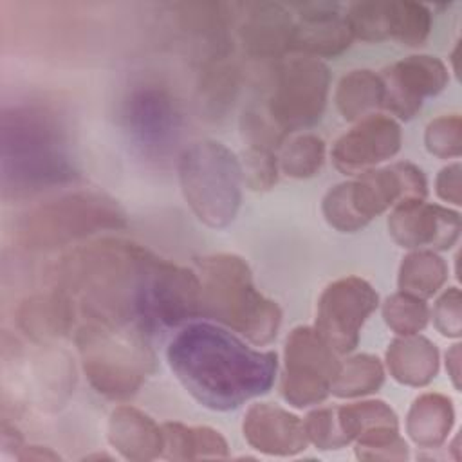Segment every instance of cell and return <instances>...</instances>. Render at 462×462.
<instances>
[{
    "label": "cell",
    "mask_w": 462,
    "mask_h": 462,
    "mask_svg": "<svg viewBox=\"0 0 462 462\" xmlns=\"http://www.w3.org/2000/svg\"><path fill=\"white\" fill-rule=\"evenodd\" d=\"M166 356L188 393L217 411L235 410L269 392L278 368L274 352L254 350L211 323L184 327L171 339Z\"/></svg>",
    "instance_id": "cell-1"
},
{
    "label": "cell",
    "mask_w": 462,
    "mask_h": 462,
    "mask_svg": "<svg viewBox=\"0 0 462 462\" xmlns=\"http://www.w3.org/2000/svg\"><path fill=\"white\" fill-rule=\"evenodd\" d=\"M153 262L155 256L134 242L101 238L63 256L60 289L88 321L134 325L137 318L144 321Z\"/></svg>",
    "instance_id": "cell-2"
},
{
    "label": "cell",
    "mask_w": 462,
    "mask_h": 462,
    "mask_svg": "<svg viewBox=\"0 0 462 462\" xmlns=\"http://www.w3.org/2000/svg\"><path fill=\"white\" fill-rule=\"evenodd\" d=\"M76 177L63 126L38 105L14 106L2 116L4 195L25 197Z\"/></svg>",
    "instance_id": "cell-3"
},
{
    "label": "cell",
    "mask_w": 462,
    "mask_h": 462,
    "mask_svg": "<svg viewBox=\"0 0 462 462\" xmlns=\"http://www.w3.org/2000/svg\"><path fill=\"white\" fill-rule=\"evenodd\" d=\"M202 285V314L242 334L253 345L276 337L282 310L253 283L244 258L229 253L204 256L197 262Z\"/></svg>",
    "instance_id": "cell-4"
},
{
    "label": "cell",
    "mask_w": 462,
    "mask_h": 462,
    "mask_svg": "<svg viewBox=\"0 0 462 462\" xmlns=\"http://www.w3.org/2000/svg\"><path fill=\"white\" fill-rule=\"evenodd\" d=\"M132 325H105L88 321L76 343L88 383L105 397L134 395L153 370V354Z\"/></svg>",
    "instance_id": "cell-5"
},
{
    "label": "cell",
    "mask_w": 462,
    "mask_h": 462,
    "mask_svg": "<svg viewBox=\"0 0 462 462\" xmlns=\"http://www.w3.org/2000/svg\"><path fill=\"white\" fill-rule=\"evenodd\" d=\"M426 188V179L417 166L395 162L366 170L356 179L334 186L323 197L321 211L332 227L354 233L401 200L424 199Z\"/></svg>",
    "instance_id": "cell-6"
},
{
    "label": "cell",
    "mask_w": 462,
    "mask_h": 462,
    "mask_svg": "<svg viewBox=\"0 0 462 462\" xmlns=\"http://www.w3.org/2000/svg\"><path fill=\"white\" fill-rule=\"evenodd\" d=\"M182 195L200 222L209 227L227 226L242 199V164L217 141H199L179 159Z\"/></svg>",
    "instance_id": "cell-7"
},
{
    "label": "cell",
    "mask_w": 462,
    "mask_h": 462,
    "mask_svg": "<svg viewBox=\"0 0 462 462\" xmlns=\"http://www.w3.org/2000/svg\"><path fill=\"white\" fill-rule=\"evenodd\" d=\"M125 226V213L114 199L97 191H72L29 211L20 224L18 240L29 249H54Z\"/></svg>",
    "instance_id": "cell-8"
},
{
    "label": "cell",
    "mask_w": 462,
    "mask_h": 462,
    "mask_svg": "<svg viewBox=\"0 0 462 462\" xmlns=\"http://www.w3.org/2000/svg\"><path fill=\"white\" fill-rule=\"evenodd\" d=\"M328 83V69L318 58L282 61L265 110L283 132L314 125L325 110Z\"/></svg>",
    "instance_id": "cell-9"
},
{
    "label": "cell",
    "mask_w": 462,
    "mask_h": 462,
    "mask_svg": "<svg viewBox=\"0 0 462 462\" xmlns=\"http://www.w3.org/2000/svg\"><path fill=\"white\" fill-rule=\"evenodd\" d=\"M341 363L336 352L312 327H296L285 341L282 395L296 406L305 408L325 401Z\"/></svg>",
    "instance_id": "cell-10"
},
{
    "label": "cell",
    "mask_w": 462,
    "mask_h": 462,
    "mask_svg": "<svg viewBox=\"0 0 462 462\" xmlns=\"http://www.w3.org/2000/svg\"><path fill=\"white\" fill-rule=\"evenodd\" d=\"M377 303L379 296L366 280L339 278L321 292L314 328L336 354H346L357 346L361 327Z\"/></svg>",
    "instance_id": "cell-11"
},
{
    "label": "cell",
    "mask_w": 462,
    "mask_h": 462,
    "mask_svg": "<svg viewBox=\"0 0 462 462\" xmlns=\"http://www.w3.org/2000/svg\"><path fill=\"white\" fill-rule=\"evenodd\" d=\"M345 439L357 440L356 455L363 460H404L408 446L399 437L395 411L379 399L336 408Z\"/></svg>",
    "instance_id": "cell-12"
},
{
    "label": "cell",
    "mask_w": 462,
    "mask_h": 462,
    "mask_svg": "<svg viewBox=\"0 0 462 462\" xmlns=\"http://www.w3.org/2000/svg\"><path fill=\"white\" fill-rule=\"evenodd\" d=\"M123 119L132 139L148 153H164L179 135L180 112L159 85H141L125 101Z\"/></svg>",
    "instance_id": "cell-13"
},
{
    "label": "cell",
    "mask_w": 462,
    "mask_h": 462,
    "mask_svg": "<svg viewBox=\"0 0 462 462\" xmlns=\"http://www.w3.org/2000/svg\"><path fill=\"white\" fill-rule=\"evenodd\" d=\"M202 312V285L195 271L155 258L144 301V321L177 327Z\"/></svg>",
    "instance_id": "cell-14"
},
{
    "label": "cell",
    "mask_w": 462,
    "mask_h": 462,
    "mask_svg": "<svg viewBox=\"0 0 462 462\" xmlns=\"http://www.w3.org/2000/svg\"><path fill=\"white\" fill-rule=\"evenodd\" d=\"M383 106L399 119H411L422 106V99L439 94L449 79L442 60L430 54L408 56L384 70Z\"/></svg>",
    "instance_id": "cell-15"
},
{
    "label": "cell",
    "mask_w": 462,
    "mask_h": 462,
    "mask_svg": "<svg viewBox=\"0 0 462 462\" xmlns=\"http://www.w3.org/2000/svg\"><path fill=\"white\" fill-rule=\"evenodd\" d=\"M388 231L408 249H449L460 235V215L424 199H408L395 204L388 217Z\"/></svg>",
    "instance_id": "cell-16"
},
{
    "label": "cell",
    "mask_w": 462,
    "mask_h": 462,
    "mask_svg": "<svg viewBox=\"0 0 462 462\" xmlns=\"http://www.w3.org/2000/svg\"><path fill=\"white\" fill-rule=\"evenodd\" d=\"M401 126L388 116L372 114L343 134L332 146V161L343 173H363L393 157L401 148Z\"/></svg>",
    "instance_id": "cell-17"
},
{
    "label": "cell",
    "mask_w": 462,
    "mask_h": 462,
    "mask_svg": "<svg viewBox=\"0 0 462 462\" xmlns=\"http://www.w3.org/2000/svg\"><path fill=\"white\" fill-rule=\"evenodd\" d=\"M296 9L298 20H294V31L291 40V51L303 56L321 58L337 56L350 47L352 31L339 5L330 2H303L289 5Z\"/></svg>",
    "instance_id": "cell-18"
},
{
    "label": "cell",
    "mask_w": 462,
    "mask_h": 462,
    "mask_svg": "<svg viewBox=\"0 0 462 462\" xmlns=\"http://www.w3.org/2000/svg\"><path fill=\"white\" fill-rule=\"evenodd\" d=\"M242 22L238 38L247 54L273 58L291 51L294 18L291 7L278 2L236 4Z\"/></svg>",
    "instance_id": "cell-19"
},
{
    "label": "cell",
    "mask_w": 462,
    "mask_h": 462,
    "mask_svg": "<svg viewBox=\"0 0 462 462\" xmlns=\"http://www.w3.org/2000/svg\"><path fill=\"white\" fill-rule=\"evenodd\" d=\"M242 431L247 444L265 455L291 457L309 442L303 420L271 402L253 404L245 411Z\"/></svg>",
    "instance_id": "cell-20"
},
{
    "label": "cell",
    "mask_w": 462,
    "mask_h": 462,
    "mask_svg": "<svg viewBox=\"0 0 462 462\" xmlns=\"http://www.w3.org/2000/svg\"><path fill=\"white\" fill-rule=\"evenodd\" d=\"M110 444L128 460H153L162 455L164 437L153 419L132 406H117L108 420Z\"/></svg>",
    "instance_id": "cell-21"
},
{
    "label": "cell",
    "mask_w": 462,
    "mask_h": 462,
    "mask_svg": "<svg viewBox=\"0 0 462 462\" xmlns=\"http://www.w3.org/2000/svg\"><path fill=\"white\" fill-rule=\"evenodd\" d=\"M74 318V303L61 289L36 294L22 301L18 327L34 341H49L65 336Z\"/></svg>",
    "instance_id": "cell-22"
},
{
    "label": "cell",
    "mask_w": 462,
    "mask_h": 462,
    "mask_svg": "<svg viewBox=\"0 0 462 462\" xmlns=\"http://www.w3.org/2000/svg\"><path fill=\"white\" fill-rule=\"evenodd\" d=\"M386 365L397 383L426 386L437 375L439 350L422 336H399L386 350Z\"/></svg>",
    "instance_id": "cell-23"
},
{
    "label": "cell",
    "mask_w": 462,
    "mask_h": 462,
    "mask_svg": "<svg viewBox=\"0 0 462 462\" xmlns=\"http://www.w3.org/2000/svg\"><path fill=\"white\" fill-rule=\"evenodd\" d=\"M455 411L451 399L442 393H422L410 406L406 417V431L420 448L440 446L451 426Z\"/></svg>",
    "instance_id": "cell-24"
},
{
    "label": "cell",
    "mask_w": 462,
    "mask_h": 462,
    "mask_svg": "<svg viewBox=\"0 0 462 462\" xmlns=\"http://www.w3.org/2000/svg\"><path fill=\"white\" fill-rule=\"evenodd\" d=\"M162 455L170 460L227 457L226 439L217 430L208 426H184L180 422H166L162 426Z\"/></svg>",
    "instance_id": "cell-25"
},
{
    "label": "cell",
    "mask_w": 462,
    "mask_h": 462,
    "mask_svg": "<svg viewBox=\"0 0 462 462\" xmlns=\"http://www.w3.org/2000/svg\"><path fill=\"white\" fill-rule=\"evenodd\" d=\"M384 99L383 78L368 69H356L345 74L336 88V105L346 121L372 116Z\"/></svg>",
    "instance_id": "cell-26"
},
{
    "label": "cell",
    "mask_w": 462,
    "mask_h": 462,
    "mask_svg": "<svg viewBox=\"0 0 462 462\" xmlns=\"http://www.w3.org/2000/svg\"><path fill=\"white\" fill-rule=\"evenodd\" d=\"M448 278L446 262L433 251H413L399 267V289L417 298L433 296Z\"/></svg>",
    "instance_id": "cell-27"
},
{
    "label": "cell",
    "mask_w": 462,
    "mask_h": 462,
    "mask_svg": "<svg viewBox=\"0 0 462 462\" xmlns=\"http://www.w3.org/2000/svg\"><path fill=\"white\" fill-rule=\"evenodd\" d=\"M386 36L404 45H420L431 31V13L424 4L408 0H386Z\"/></svg>",
    "instance_id": "cell-28"
},
{
    "label": "cell",
    "mask_w": 462,
    "mask_h": 462,
    "mask_svg": "<svg viewBox=\"0 0 462 462\" xmlns=\"http://www.w3.org/2000/svg\"><path fill=\"white\" fill-rule=\"evenodd\" d=\"M383 381L384 370L381 361L370 354H357L339 366L330 393L341 399L363 397L377 392Z\"/></svg>",
    "instance_id": "cell-29"
},
{
    "label": "cell",
    "mask_w": 462,
    "mask_h": 462,
    "mask_svg": "<svg viewBox=\"0 0 462 462\" xmlns=\"http://www.w3.org/2000/svg\"><path fill=\"white\" fill-rule=\"evenodd\" d=\"M227 58L204 61L199 85L200 103H204L206 110L213 116L224 112L233 103L238 90V69L227 61Z\"/></svg>",
    "instance_id": "cell-30"
},
{
    "label": "cell",
    "mask_w": 462,
    "mask_h": 462,
    "mask_svg": "<svg viewBox=\"0 0 462 462\" xmlns=\"http://www.w3.org/2000/svg\"><path fill=\"white\" fill-rule=\"evenodd\" d=\"M325 162V143L314 134L294 137L280 155V168L294 179L314 177Z\"/></svg>",
    "instance_id": "cell-31"
},
{
    "label": "cell",
    "mask_w": 462,
    "mask_h": 462,
    "mask_svg": "<svg viewBox=\"0 0 462 462\" xmlns=\"http://www.w3.org/2000/svg\"><path fill=\"white\" fill-rule=\"evenodd\" d=\"M383 318L395 334L411 336L419 334L426 327L430 310L422 298L399 291L386 298L383 305Z\"/></svg>",
    "instance_id": "cell-32"
},
{
    "label": "cell",
    "mask_w": 462,
    "mask_h": 462,
    "mask_svg": "<svg viewBox=\"0 0 462 462\" xmlns=\"http://www.w3.org/2000/svg\"><path fill=\"white\" fill-rule=\"evenodd\" d=\"M426 148L431 155L440 159L458 157L462 152V123L457 114L440 116L426 126Z\"/></svg>",
    "instance_id": "cell-33"
},
{
    "label": "cell",
    "mask_w": 462,
    "mask_h": 462,
    "mask_svg": "<svg viewBox=\"0 0 462 462\" xmlns=\"http://www.w3.org/2000/svg\"><path fill=\"white\" fill-rule=\"evenodd\" d=\"M303 426L309 442L319 449H339L348 444L339 428L336 408H318L310 411L305 417Z\"/></svg>",
    "instance_id": "cell-34"
},
{
    "label": "cell",
    "mask_w": 462,
    "mask_h": 462,
    "mask_svg": "<svg viewBox=\"0 0 462 462\" xmlns=\"http://www.w3.org/2000/svg\"><path fill=\"white\" fill-rule=\"evenodd\" d=\"M242 134L247 141V148L269 152H274L285 135V132L273 121L269 112L258 108H249L244 112Z\"/></svg>",
    "instance_id": "cell-35"
},
{
    "label": "cell",
    "mask_w": 462,
    "mask_h": 462,
    "mask_svg": "<svg viewBox=\"0 0 462 462\" xmlns=\"http://www.w3.org/2000/svg\"><path fill=\"white\" fill-rule=\"evenodd\" d=\"M242 173L251 189H269L278 179V161L274 152L247 148L244 153Z\"/></svg>",
    "instance_id": "cell-36"
},
{
    "label": "cell",
    "mask_w": 462,
    "mask_h": 462,
    "mask_svg": "<svg viewBox=\"0 0 462 462\" xmlns=\"http://www.w3.org/2000/svg\"><path fill=\"white\" fill-rule=\"evenodd\" d=\"M460 291L449 287L433 309V321L437 330L446 337H458L462 334V310H460Z\"/></svg>",
    "instance_id": "cell-37"
},
{
    "label": "cell",
    "mask_w": 462,
    "mask_h": 462,
    "mask_svg": "<svg viewBox=\"0 0 462 462\" xmlns=\"http://www.w3.org/2000/svg\"><path fill=\"white\" fill-rule=\"evenodd\" d=\"M460 173H462L460 162L448 164L446 168H442V170L439 171L437 180H435V189H437V195H439L444 202L460 206V202H462Z\"/></svg>",
    "instance_id": "cell-38"
},
{
    "label": "cell",
    "mask_w": 462,
    "mask_h": 462,
    "mask_svg": "<svg viewBox=\"0 0 462 462\" xmlns=\"http://www.w3.org/2000/svg\"><path fill=\"white\" fill-rule=\"evenodd\" d=\"M446 368L455 388H460V345H453L446 352Z\"/></svg>",
    "instance_id": "cell-39"
},
{
    "label": "cell",
    "mask_w": 462,
    "mask_h": 462,
    "mask_svg": "<svg viewBox=\"0 0 462 462\" xmlns=\"http://www.w3.org/2000/svg\"><path fill=\"white\" fill-rule=\"evenodd\" d=\"M20 460H56L60 458L56 453L49 451V449H43L40 446H29V448H23L22 453L16 455Z\"/></svg>",
    "instance_id": "cell-40"
}]
</instances>
